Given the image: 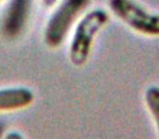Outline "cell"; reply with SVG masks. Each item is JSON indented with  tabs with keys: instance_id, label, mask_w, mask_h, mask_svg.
Instances as JSON below:
<instances>
[{
	"instance_id": "obj_1",
	"label": "cell",
	"mask_w": 159,
	"mask_h": 139,
	"mask_svg": "<svg viewBox=\"0 0 159 139\" xmlns=\"http://www.w3.org/2000/svg\"><path fill=\"white\" fill-rule=\"evenodd\" d=\"M108 22V13L102 8H95L80 18L69 47V58L73 65L82 66L86 63L96 36Z\"/></svg>"
},
{
	"instance_id": "obj_2",
	"label": "cell",
	"mask_w": 159,
	"mask_h": 139,
	"mask_svg": "<svg viewBox=\"0 0 159 139\" xmlns=\"http://www.w3.org/2000/svg\"><path fill=\"white\" fill-rule=\"evenodd\" d=\"M89 5L91 0H61L46 24L44 39L47 46L59 47Z\"/></svg>"
},
{
	"instance_id": "obj_3",
	"label": "cell",
	"mask_w": 159,
	"mask_h": 139,
	"mask_svg": "<svg viewBox=\"0 0 159 139\" xmlns=\"http://www.w3.org/2000/svg\"><path fill=\"white\" fill-rule=\"evenodd\" d=\"M115 16L133 31L145 36H159V14L148 11L136 0H108Z\"/></svg>"
},
{
	"instance_id": "obj_4",
	"label": "cell",
	"mask_w": 159,
	"mask_h": 139,
	"mask_svg": "<svg viewBox=\"0 0 159 139\" xmlns=\"http://www.w3.org/2000/svg\"><path fill=\"white\" fill-rule=\"evenodd\" d=\"M33 0H10L2 20V33L10 39L23 33L31 14Z\"/></svg>"
},
{
	"instance_id": "obj_5",
	"label": "cell",
	"mask_w": 159,
	"mask_h": 139,
	"mask_svg": "<svg viewBox=\"0 0 159 139\" xmlns=\"http://www.w3.org/2000/svg\"><path fill=\"white\" fill-rule=\"evenodd\" d=\"M34 101V93L27 87H8L0 89V111L19 110Z\"/></svg>"
},
{
	"instance_id": "obj_6",
	"label": "cell",
	"mask_w": 159,
	"mask_h": 139,
	"mask_svg": "<svg viewBox=\"0 0 159 139\" xmlns=\"http://www.w3.org/2000/svg\"><path fill=\"white\" fill-rule=\"evenodd\" d=\"M145 102L150 114L154 117L159 138V87L149 86L145 91Z\"/></svg>"
},
{
	"instance_id": "obj_7",
	"label": "cell",
	"mask_w": 159,
	"mask_h": 139,
	"mask_svg": "<svg viewBox=\"0 0 159 139\" xmlns=\"http://www.w3.org/2000/svg\"><path fill=\"white\" fill-rule=\"evenodd\" d=\"M3 139H25L19 132H10L3 137Z\"/></svg>"
},
{
	"instance_id": "obj_8",
	"label": "cell",
	"mask_w": 159,
	"mask_h": 139,
	"mask_svg": "<svg viewBox=\"0 0 159 139\" xmlns=\"http://www.w3.org/2000/svg\"><path fill=\"white\" fill-rule=\"evenodd\" d=\"M58 0H43V3H44L45 7L49 8V7H52L57 3Z\"/></svg>"
},
{
	"instance_id": "obj_9",
	"label": "cell",
	"mask_w": 159,
	"mask_h": 139,
	"mask_svg": "<svg viewBox=\"0 0 159 139\" xmlns=\"http://www.w3.org/2000/svg\"><path fill=\"white\" fill-rule=\"evenodd\" d=\"M5 130H6V124L2 121H0V139L2 138L3 135H5Z\"/></svg>"
},
{
	"instance_id": "obj_10",
	"label": "cell",
	"mask_w": 159,
	"mask_h": 139,
	"mask_svg": "<svg viewBox=\"0 0 159 139\" xmlns=\"http://www.w3.org/2000/svg\"><path fill=\"white\" fill-rule=\"evenodd\" d=\"M1 1H2V0H0V2H1Z\"/></svg>"
}]
</instances>
